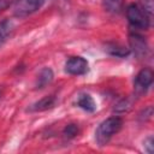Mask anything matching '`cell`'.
Instances as JSON below:
<instances>
[{
    "label": "cell",
    "instance_id": "obj_13",
    "mask_svg": "<svg viewBox=\"0 0 154 154\" xmlns=\"http://www.w3.org/2000/svg\"><path fill=\"white\" fill-rule=\"evenodd\" d=\"M102 4H103V8L107 12L118 13L124 5V0H102Z\"/></svg>",
    "mask_w": 154,
    "mask_h": 154
},
{
    "label": "cell",
    "instance_id": "obj_2",
    "mask_svg": "<svg viewBox=\"0 0 154 154\" xmlns=\"http://www.w3.org/2000/svg\"><path fill=\"white\" fill-rule=\"evenodd\" d=\"M126 18L135 29L147 30L150 25V17L137 4H130L126 8Z\"/></svg>",
    "mask_w": 154,
    "mask_h": 154
},
{
    "label": "cell",
    "instance_id": "obj_4",
    "mask_svg": "<svg viewBox=\"0 0 154 154\" xmlns=\"http://www.w3.org/2000/svg\"><path fill=\"white\" fill-rule=\"evenodd\" d=\"M129 45H130V52H132L138 59H143L148 55L149 47H148L146 38L142 35H140L137 32L130 34L129 35Z\"/></svg>",
    "mask_w": 154,
    "mask_h": 154
},
{
    "label": "cell",
    "instance_id": "obj_17",
    "mask_svg": "<svg viewBox=\"0 0 154 154\" xmlns=\"http://www.w3.org/2000/svg\"><path fill=\"white\" fill-rule=\"evenodd\" d=\"M17 0H0V13L7 10L12 4H14Z\"/></svg>",
    "mask_w": 154,
    "mask_h": 154
},
{
    "label": "cell",
    "instance_id": "obj_3",
    "mask_svg": "<svg viewBox=\"0 0 154 154\" xmlns=\"http://www.w3.org/2000/svg\"><path fill=\"white\" fill-rule=\"evenodd\" d=\"M46 0H17L14 2V14L17 17H28L40 10Z\"/></svg>",
    "mask_w": 154,
    "mask_h": 154
},
{
    "label": "cell",
    "instance_id": "obj_12",
    "mask_svg": "<svg viewBox=\"0 0 154 154\" xmlns=\"http://www.w3.org/2000/svg\"><path fill=\"white\" fill-rule=\"evenodd\" d=\"M134 102H135V99L132 97V96H128V97H124V99H122L116 106H114V108H113V111L114 112H117V113H123V112H128L131 107H132V105H134Z\"/></svg>",
    "mask_w": 154,
    "mask_h": 154
},
{
    "label": "cell",
    "instance_id": "obj_11",
    "mask_svg": "<svg viewBox=\"0 0 154 154\" xmlns=\"http://www.w3.org/2000/svg\"><path fill=\"white\" fill-rule=\"evenodd\" d=\"M13 30V23L11 19H2L0 22V46L8 38Z\"/></svg>",
    "mask_w": 154,
    "mask_h": 154
},
{
    "label": "cell",
    "instance_id": "obj_1",
    "mask_svg": "<svg viewBox=\"0 0 154 154\" xmlns=\"http://www.w3.org/2000/svg\"><path fill=\"white\" fill-rule=\"evenodd\" d=\"M123 126V119L113 116L100 123L95 131V141L99 146H105Z\"/></svg>",
    "mask_w": 154,
    "mask_h": 154
},
{
    "label": "cell",
    "instance_id": "obj_8",
    "mask_svg": "<svg viewBox=\"0 0 154 154\" xmlns=\"http://www.w3.org/2000/svg\"><path fill=\"white\" fill-rule=\"evenodd\" d=\"M105 51L109 54V55H113V57H118V58H125L128 57L131 52H130V48H126L119 43H114V42H111V43H106L105 45Z\"/></svg>",
    "mask_w": 154,
    "mask_h": 154
},
{
    "label": "cell",
    "instance_id": "obj_9",
    "mask_svg": "<svg viewBox=\"0 0 154 154\" xmlns=\"http://www.w3.org/2000/svg\"><path fill=\"white\" fill-rule=\"evenodd\" d=\"M53 77H54L53 71H52L49 67H43V69L38 72V75H37V77H36V82H35L36 89H42V88H45L46 85H48V84L53 81Z\"/></svg>",
    "mask_w": 154,
    "mask_h": 154
},
{
    "label": "cell",
    "instance_id": "obj_10",
    "mask_svg": "<svg viewBox=\"0 0 154 154\" xmlns=\"http://www.w3.org/2000/svg\"><path fill=\"white\" fill-rule=\"evenodd\" d=\"M76 103H77V106L79 108H82L83 111L89 112V113H93L96 109V103H95L94 99L89 94H81V95H78Z\"/></svg>",
    "mask_w": 154,
    "mask_h": 154
},
{
    "label": "cell",
    "instance_id": "obj_14",
    "mask_svg": "<svg viewBox=\"0 0 154 154\" xmlns=\"http://www.w3.org/2000/svg\"><path fill=\"white\" fill-rule=\"evenodd\" d=\"M78 131H79V130H78V126H77L76 124H69V125L65 126V129H64V131H63V135H64L65 138L70 140V138L76 137V136L78 135Z\"/></svg>",
    "mask_w": 154,
    "mask_h": 154
},
{
    "label": "cell",
    "instance_id": "obj_15",
    "mask_svg": "<svg viewBox=\"0 0 154 154\" xmlns=\"http://www.w3.org/2000/svg\"><path fill=\"white\" fill-rule=\"evenodd\" d=\"M141 7L149 17H152V14H153V0H141Z\"/></svg>",
    "mask_w": 154,
    "mask_h": 154
},
{
    "label": "cell",
    "instance_id": "obj_6",
    "mask_svg": "<svg viewBox=\"0 0 154 154\" xmlns=\"http://www.w3.org/2000/svg\"><path fill=\"white\" fill-rule=\"evenodd\" d=\"M89 70V64L83 57H71L65 63V72L73 76L85 75Z\"/></svg>",
    "mask_w": 154,
    "mask_h": 154
},
{
    "label": "cell",
    "instance_id": "obj_16",
    "mask_svg": "<svg viewBox=\"0 0 154 154\" xmlns=\"http://www.w3.org/2000/svg\"><path fill=\"white\" fill-rule=\"evenodd\" d=\"M143 147H144V150H146L147 153H149V154L153 153V137H152V136L147 137V138L143 141Z\"/></svg>",
    "mask_w": 154,
    "mask_h": 154
},
{
    "label": "cell",
    "instance_id": "obj_7",
    "mask_svg": "<svg viewBox=\"0 0 154 154\" xmlns=\"http://www.w3.org/2000/svg\"><path fill=\"white\" fill-rule=\"evenodd\" d=\"M55 102H57L55 96H53V95L45 96L43 99H41V100L36 101L35 103H32L28 108V111H30V112H42V111H46V109H49V108L54 107Z\"/></svg>",
    "mask_w": 154,
    "mask_h": 154
},
{
    "label": "cell",
    "instance_id": "obj_5",
    "mask_svg": "<svg viewBox=\"0 0 154 154\" xmlns=\"http://www.w3.org/2000/svg\"><path fill=\"white\" fill-rule=\"evenodd\" d=\"M153 77H154V75H153V71L150 69H148V67L142 69L135 78V83H134L135 94L142 95L143 93H146L153 83Z\"/></svg>",
    "mask_w": 154,
    "mask_h": 154
},
{
    "label": "cell",
    "instance_id": "obj_18",
    "mask_svg": "<svg viewBox=\"0 0 154 154\" xmlns=\"http://www.w3.org/2000/svg\"><path fill=\"white\" fill-rule=\"evenodd\" d=\"M0 97H1V89H0Z\"/></svg>",
    "mask_w": 154,
    "mask_h": 154
}]
</instances>
